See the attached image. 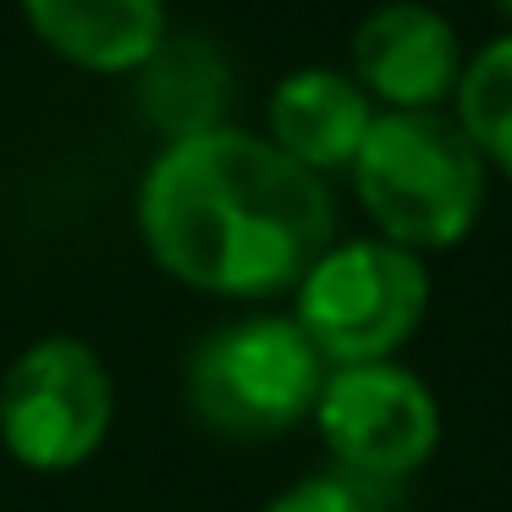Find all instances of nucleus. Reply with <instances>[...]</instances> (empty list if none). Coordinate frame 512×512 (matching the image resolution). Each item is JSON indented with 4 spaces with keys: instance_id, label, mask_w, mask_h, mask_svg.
Listing matches in <instances>:
<instances>
[{
    "instance_id": "9",
    "label": "nucleus",
    "mask_w": 512,
    "mask_h": 512,
    "mask_svg": "<svg viewBox=\"0 0 512 512\" xmlns=\"http://www.w3.org/2000/svg\"><path fill=\"white\" fill-rule=\"evenodd\" d=\"M23 23L56 61L94 78H138L171 39L166 0H17Z\"/></svg>"
},
{
    "instance_id": "12",
    "label": "nucleus",
    "mask_w": 512,
    "mask_h": 512,
    "mask_svg": "<svg viewBox=\"0 0 512 512\" xmlns=\"http://www.w3.org/2000/svg\"><path fill=\"white\" fill-rule=\"evenodd\" d=\"M490 6H496V12H501V17H507V23H512V0H490Z\"/></svg>"
},
{
    "instance_id": "5",
    "label": "nucleus",
    "mask_w": 512,
    "mask_h": 512,
    "mask_svg": "<svg viewBox=\"0 0 512 512\" xmlns=\"http://www.w3.org/2000/svg\"><path fill=\"white\" fill-rule=\"evenodd\" d=\"M116 424V380L83 336H34L0 375V446L28 474H72Z\"/></svg>"
},
{
    "instance_id": "11",
    "label": "nucleus",
    "mask_w": 512,
    "mask_h": 512,
    "mask_svg": "<svg viewBox=\"0 0 512 512\" xmlns=\"http://www.w3.org/2000/svg\"><path fill=\"white\" fill-rule=\"evenodd\" d=\"M265 512H369V501L347 474H303L281 485L265 501Z\"/></svg>"
},
{
    "instance_id": "3",
    "label": "nucleus",
    "mask_w": 512,
    "mask_h": 512,
    "mask_svg": "<svg viewBox=\"0 0 512 512\" xmlns=\"http://www.w3.org/2000/svg\"><path fill=\"white\" fill-rule=\"evenodd\" d=\"M325 358L287 309H254L204 331L188 353V413L221 441H276L309 424Z\"/></svg>"
},
{
    "instance_id": "1",
    "label": "nucleus",
    "mask_w": 512,
    "mask_h": 512,
    "mask_svg": "<svg viewBox=\"0 0 512 512\" xmlns=\"http://www.w3.org/2000/svg\"><path fill=\"white\" fill-rule=\"evenodd\" d=\"M133 226L171 281L226 303H270L336 243L325 177L265 133L215 122L155 149L133 193Z\"/></svg>"
},
{
    "instance_id": "2",
    "label": "nucleus",
    "mask_w": 512,
    "mask_h": 512,
    "mask_svg": "<svg viewBox=\"0 0 512 512\" xmlns=\"http://www.w3.org/2000/svg\"><path fill=\"white\" fill-rule=\"evenodd\" d=\"M347 177L375 237L424 259L468 243L490 204V171L452 111H375Z\"/></svg>"
},
{
    "instance_id": "7",
    "label": "nucleus",
    "mask_w": 512,
    "mask_h": 512,
    "mask_svg": "<svg viewBox=\"0 0 512 512\" xmlns=\"http://www.w3.org/2000/svg\"><path fill=\"white\" fill-rule=\"evenodd\" d=\"M463 61L457 23L430 0H380L347 45V72L375 111H446Z\"/></svg>"
},
{
    "instance_id": "4",
    "label": "nucleus",
    "mask_w": 512,
    "mask_h": 512,
    "mask_svg": "<svg viewBox=\"0 0 512 512\" xmlns=\"http://www.w3.org/2000/svg\"><path fill=\"white\" fill-rule=\"evenodd\" d=\"M292 320L325 364L402 358L430 314V259L386 237H336L287 292Z\"/></svg>"
},
{
    "instance_id": "6",
    "label": "nucleus",
    "mask_w": 512,
    "mask_h": 512,
    "mask_svg": "<svg viewBox=\"0 0 512 512\" xmlns=\"http://www.w3.org/2000/svg\"><path fill=\"white\" fill-rule=\"evenodd\" d=\"M309 424L353 485L413 479L441 446V402L402 358L325 369Z\"/></svg>"
},
{
    "instance_id": "8",
    "label": "nucleus",
    "mask_w": 512,
    "mask_h": 512,
    "mask_svg": "<svg viewBox=\"0 0 512 512\" xmlns=\"http://www.w3.org/2000/svg\"><path fill=\"white\" fill-rule=\"evenodd\" d=\"M369 127H375V100L358 89L347 67H292L270 83L259 133L303 171L336 177L358 160Z\"/></svg>"
},
{
    "instance_id": "10",
    "label": "nucleus",
    "mask_w": 512,
    "mask_h": 512,
    "mask_svg": "<svg viewBox=\"0 0 512 512\" xmlns=\"http://www.w3.org/2000/svg\"><path fill=\"white\" fill-rule=\"evenodd\" d=\"M446 111L457 116L468 144L479 149L490 177L512 182V28L485 39L479 50H468L463 78H457V94Z\"/></svg>"
}]
</instances>
